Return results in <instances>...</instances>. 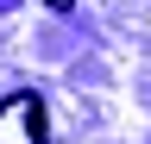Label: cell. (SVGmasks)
<instances>
[{"label":"cell","mask_w":151,"mask_h":144,"mask_svg":"<svg viewBox=\"0 0 151 144\" xmlns=\"http://www.w3.org/2000/svg\"><path fill=\"white\" fill-rule=\"evenodd\" d=\"M44 100L38 94H6L0 100V144H44Z\"/></svg>","instance_id":"obj_1"},{"label":"cell","mask_w":151,"mask_h":144,"mask_svg":"<svg viewBox=\"0 0 151 144\" xmlns=\"http://www.w3.org/2000/svg\"><path fill=\"white\" fill-rule=\"evenodd\" d=\"M44 6H57V13H63V6H76V0H44Z\"/></svg>","instance_id":"obj_2"}]
</instances>
